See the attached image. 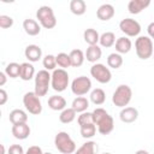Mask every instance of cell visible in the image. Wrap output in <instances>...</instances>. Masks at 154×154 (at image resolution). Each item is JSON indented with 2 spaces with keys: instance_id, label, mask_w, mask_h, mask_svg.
<instances>
[{
  "instance_id": "11",
  "label": "cell",
  "mask_w": 154,
  "mask_h": 154,
  "mask_svg": "<svg viewBox=\"0 0 154 154\" xmlns=\"http://www.w3.org/2000/svg\"><path fill=\"white\" fill-rule=\"evenodd\" d=\"M119 29L129 37H136L141 32V25L137 20L132 18H124L119 23Z\"/></svg>"
},
{
  "instance_id": "17",
  "label": "cell",
  "mask_w": 154,
  "mask_h": 154,
  "mask_svg": "<svg viewBox=\"0 0 154 154\" xmlns=\"http://www.w3.org/2000/svg\"><path fill=\"white\" fill-rule=\"evenodd\" d=\"M23 29H24V31H25L29 36H36V35H38L40 31H41V25H40L35 19L26 18V19H24V22H23Z\"/></svg>"
},
{
  "instance_id": "33",
  "label": "cell",
  "mask_w": 154,
  "mask_h": 154,
  "mask_svg": "<svg viewBox=\"0 0 154 154\" xmlns=\"http://www.w3.org/2000/svg\"><path fill=\"white\" fill-rule=\"evenodd\" d=\"M55 59H57V65L60 67V69H69L71 66V59H70V55L67 53H59L58 55H55Z\"/></svg>"
},
{
  "instance_id": "31",
  "label": "cell",
  "mask_w": 154,
  "mask_h": 154,
  "mask_svg": "<svg viewBox=\"0 0 154 154\" xmlns=\"http://www.w3.org/2000/svg\"><path fill=\"white\" fill-rule=\"evenodd\" d=\"M20 67H22V64H18V63H10L6 65L5 67V73L7 75V77L10 78H17L20 76Z\"/></svg>"
},
{
  "instance_id": "9",
  "label": "cell",
  "mask_w": 154,
  "mask_h": 154,
  "mask_svg": "<svg viewBox=\"0 0 154 154\" xmlns=\"http://www.w3.org/2000/svg\"><path fill=\"white\" fill-rule=\"evenodd\" d=\"M90 89H91V81L87 76L76 77L71 82V91L76 96H83L87 93H89Z\"/></svg>"
},
{
  "instance_id": "2",
  "label": "cell",
  "mask_w": 154,
  "mask_h": 154,
  "mask_svg": "<svg viewBox=\"0 0 154 154\" xmlns=\"http://www.w3.org/2000/svg\"><path fill=\"white\" fill-rule=\"evenodd\" d=\"M54 144H55V148L61 154H72V153L76 152V143H75V141L65 131H60V132H58L55 135Z\"/></svg>"
},
{
  "instance_id": "44",
  "label": "cell",
  "mask_w": 154,
  "mask_h": 154,
  "mask_svg": "<svg viewBox=\"0 0 154 154\" xmlns=\"http://www.w3.org/2000/svg\"><path fill=\"white\" fill-rule=\"evenodd\" d=\"M1 154H5V147H4V144H1Z\"/></svg>"
},
{
  "instance_id": "43",
  "label": "cell",
  "mask_w": 154,
  "mask_h": 154,
  "mask_svg": "<svg viewBox=\"0 0 154 154\" xmlns=\"http://www.w3.org/2000/svg\"><path fill=\"white\" fill-rule=\"evenodd\" d=\"M135 154H149V152H147L144 149H138L137 152H135Z\"/></svg>"
},
{
  "instance_id": "34",
  "label": "cell",
  "mask_w": 154,
  "mask_h": 154,
  "mask_svg": "<svg viewBox=\"0 0 154 154\" xmlns=\"http://www.w3.org/2000/svg\"><path fill=\"white\" fill-rule=\"evenodd\" d=\"M42 65L45 67V70L47 71H54L55 67H57V59H55V55L53 54H47L43 60H42Z\"/></svg>"
},
{
  "instance_id": "38",
  "label": "cell",
  "mask_w": 154,
  "mask_h": 154,
  "mask_svg": "<svg viewBox=\"0 0 154 154\" xmlns=\"http://www.w3.org/2000/svg\"><path fill=\"white\" fill-rule=\"evenodd\" d=\"M7 154H25V152L20 144H12L7 150Z\"/></svg>"
},
{
  "instance_id": "23",
  "label": "cell",
  "mask_w": 154,
  "mask_h": 154,
  "mask_svg": "<svg viewBox=\"0 0 154 154\" xmlns=\"http://www.w3.org/2000/svg\"><path fill=\"white\" fill-rule=\"evenodd\" d=\"M83 38H84V41H85L89 46H95V45H97V42L100 41V35H99V32H97L95 29L88 28V29H85L84 32H83Z\"/></svg>"
},
{
  "instance_id": "41",
  "label": "cell",
  "mask_w": 154,
  "mask_h": 154,
  "mask_svg": "<svg viewBox=\"0 0 154 154\" xmlns=\"http://www.w3.org/2000/svg\"><path fill=\"white\" fill-rule=\"evenodd\" d=\"M147 31L150 38H154V22H152L148 26H147Z\"/></svg>"
},
{
  "instance_id": "3",
  "label": "cell",
  "mask_w": 154,
  "mask_h": 154,
  "mask_svg": "<svg viewBox=\"0 0 154 154\" xmlns=\"http://www.w3.org/2000/svg\"><path fill=\"white\" fill-rule=\"evenodd\" d=\"M132 99V90L128 84H120L117 87L112 95V102L119 108H124Z\"/></svg>"
},
{
  "instance_id": "26",
  "label": "cell",
  "mask_w": 154,
  "mask_h": 154,
  "mask_svg": "<svg viewBox=\"0 0 154 154\" xmlns=\"http://www.w3.org/2000/svg\"><path fill=\"white\" fill-rule=\"evenodd\" d=\"M89 97H90V101H91L94 105L100 106V105H102V103L106 101V93H105L103 89H101V88H95V89L91 90Z\"/></svg>"
},
{
  "instance_id": "37",
  "label": "cell",
  "mask_w": 154,
  "mask_h": 154,
  "mask_svg": "<svg viewBox=\"0 0 154 154\" xmlns=\"http://www.w3.org/2000/svg\"><path fill=\"white\" fill-rule=\"evenodd\" d=\"M13 25V18L6 14H1L0 16V28L2 29H8Z\"/></svg>"
},
{
  "instance_id": "14",
  "label": "cell",
  "mask_w": 154,
  "mask_h": 154,
  "mask_svg": "<svg viewBox=\"0 0 154 154\" xmlns=\"http://www.w3.org/2000/svg\"><path fill=\"white\" fill-rule=\"evenodd\" d=\"M119 118L123 123H134L138 118V111L135 107H124L119 113Z\"/></svg>"
},
{
  "instance_id": "42",
  "label": "cell",
  "mask_w": 154,
  "mask_h": 154,
  "mask_svg": "<svg viewBox=\"0 0 154 154\" xmlns=\"http://www.w3.org/2000/svg\"><path fill=\"white\" fill-rule=\"evenodd\" d=\"M6 73H5V71H2V72H0V87H2V85H5V83H6Z\"/></svg>"
},
{
  "instance_id": "1",
  "label": "cell",
  "mask_w": 154,
  "mask_h": 154,
  "mask_svg": "<svg viewBox=\"0 0 154 154\" xmlns=\"http://www.w3.org/2000/svg\"><path fill=\"white\" fill-rule=\"evenodd\" d=\"M91 114H93V122L97 126V131L101 135L106 136L113 131V129H114L113 118H112V116L108 114V112L105 108L97 107L91 112Z\"/></svg>"
},
{
  "instance_id": "27",
  "label": "cell",
  "mask_w": 154,
  "mask_h": 154,
  "mask_svg": "<svg viewBox=\"0 0 154 154\" xmlns=\"http://www.w3.org/2000/svg\"><path fill=\"white\" fill-rule=\"evenodd\" d=\"M70 11L76 16H82L87 11V4L83 0H71L70 1Z\"/></svg>"
},
{
  "instance_id": "13",
  "label": "cell",
  "mask_w": 154,
  "mask_h": 154,
  "mask_svg": "<svg viewBox=\"0 0 154 154\" xmlns=\"http://www.w3.org/2000/svg\"><path fill=\"white\" fill-rule=\"evenodd\" d=\"M11 131H12V135H13L14 138H17V140H25L30 135V126L28 125V123L16 124V125H12Z\"/></svg>"
},
{
  "instance_id": "22",
  "label": "cell",
  "mask_w": 154,
  "mask_h": 154,
  "mask_svg": "<svg viewBox=\"0 0 154 154\" xmlns=\"http://www.w3.org/2000/svg\"><path fill=\"white\" fill-rule=\"evenodd\" d=\"M35 67L31 63H23L20 67V79L23 81H30L31 78H35Z\"/></svg>"
},
{
  "instance_id": "12",
  "label": "cell",
  "mask_w": 154,
  "mask_h": 154,
  "mask_svg": "<svg viewBox=\"0 0 154 154\" xmlns=\"http://www.w3.org/2000/svg\"><path fill=\"white\" fill-rule=\"evenodd\" d=\"M24 55L29 63H36L42 58V49L37 45H29L25 47Z\"/></svg>"
},
{
  "instance_id": "45",
  "label": "cell",
  "mask_w": 154,
  "mask_h": 154,
  "mask_svg": "<svg viewBox=\"0 0 154 154\" xmlns=\"http://www.w3.org/2000/svg\"><path fill=\"white\" fill-rule=\"evenodd\" d=\"M43 154H52V153H48V152H47V153H43Z\"/></svg>"
},
{
  "instance_id": "16",
  "label": "cell",
  "mask_w": 154,
  "mask_h": 154,
  "mask_svg": "<svg viewBox=\"0 0 154 154\" xmlns=\"http://www.w3.org/2000/svg\"><path fill=\"white\" fill-rule=\"evenodd\" d=\"M96 16L100 20L107 22L114 16V7L111 4H102L96 11Z\"/></svg>"
},
{
  "instance_id": "39",
  "label": "cell",
  "mask_w": 154,
  "mask_h": 154,
  "mask_svg": "<svg viewBox=\"0 0 154 154\" xmlns=\"http://www.w3.org/2000/svg\"><path fill=\"white\" fill-rule=\"evenodd\" d=\"M25 154H43V152H42L41 147H38V146H31V147H29L26 149Z\"/></svg>"
},
{
  "instance_id": "36",
  "label": "cell",
  "mask_w": 154,
  "mask_h": 154,
  "mask_svg": "<svg viewBox=\"0 0 154 154\" xmlns=\"http://www.w3.org/2000/svg\"><path fill=\"white\" fill-rule=\"evenodd\" d=\"M77 123H78L79 128L83 126V125L94 123L93 122V114H91V112H83V113H81L78 116V118H77Z\"/></svg>"
},
{
  "instance_id": "21",
  "label": "cell",
  "mask_w": 154,
  "mask_h": 154,
  "mask_svg": "<svg viewBox=\"0 0 154 154\" xmlns=\"http://www.w3.org/2000/svg\"><path fill=\"white\" fill-rule=\"evenodd\" d=\"M102 55V51L101 48L95 45V46H89L87 48V52H85V59L89 61V63H94L96 64V61L101 58Z\"/></svg>"
},
{
  "instance_id": "4",
  "label": "cell",
  "mask_w": 154,
  "mask_h": 154,
  "mask_svg": "<svg viewBox=\"0 0 154 154\" xmlns=\"http://www.w3.org/2000/svg\"><path fill=\"white\" fill-rule=\"evenodd\" d=\"M135 51L140 59L147 60L153 57V41L149 36H138L135 41Z\"/></svg>"
},
{
  "instance_id": "47",
  "label": "cell",
  "mask_w": 154,
  "mask_h": 154,
  "mask_svg": "<svg viewBox=\"0 0 154 154\" xmlns=\"http://www.w3.org/2000/svg\"><path fill=\"white\" fill-rule=\"evenodd\" d=\"M153 59H154V53H153Z\"/></svg>"
},
{
  "instance_id": "25",
  "label": "cell",
  "mask_w": 154,
  "mask_h": 154,
  "mask_svg": "<svg viewBox=\"0 0 154 154\" xmlns=\"http://www.w3.org/2000/svg\"><path fill=\"white\" fill-rule=\"evenodd\" d=\"M69 55L71 59V66H73V67H79L84 63L85 54L81 49H72Z\"/></svg>"
},
{
  "instance_id": "40",
  "label": "cell",
  "mask_w": 154,
  "mask_h": 154,
  "mask_svg": "<svg viewBox=\"0 0 154 154\" xmlns=\"http://www.w3.org/2000/svg\"><path fill=\"white\" fill-rule=\"evenodd\" d=\"M7 100H8V95H7L6 90L5 89H0V105L1 106L5 105L7 102Z\"/></svg>"
},
{
  "instance_id": "30",
  "label": "cell",
  "mask_w": 154,
  "mask_h": 154,
  "mask_svg": "<svg viewBox=\"0 0 154 154\" xmlns=\"http://www.w3.org/2000/svg\"><path fill=\"white\" fill-rule=\"evenodd\" d=\"M76 111L72 108V107H70V108H65L64 111H61L60 112V116H59V120H60V123H63V124H70V123H72L75 119H76Z\"/></svg>"
},
{
  "instance_id": "6",
  "label": "cell",
  "mask_w": 154,
  "mask_h": 154,
  "mask_svg": "<svg viewBox=\"0 0 154 154\" xmlns=\"http://www.w3.org/2000/svg\"><path fill=\"white\" fill-rule=\"evenodd\" d=\"M36 18L38 19L41 26H43L45 29H53L57 25V18L52 7L49 6L43 5L38 7V10L36 11Z\"/></svg>"
},
{
  "instance_id": "20",
  "label": "cell",
  "mask_w": 154,
  "mask_h": 154,
  "mask_svg": "<svg viewBox=\"0 0 154 154\" xmlns=\"http://www.w3.org/2000/svg\"><path fill=\"white\" fill-rule=\"evenodd\" d=\"M131 47H132V42L130 38L128 37H119L117 38L116 41V52L119 53V54H126L131 51Z\"/></svg>"
},
{
  "instance_id": "24",
  "label": "cell",
  "mask_w": 154,
  "mask_h": 154,
  "mask_svg": "<svg viewBox=\"0 0 154 154\" xmlns=\"http://www.w3.org/2000/svg\"><path fill=\"white\" fill-rule=\"evenodd\" d=\"M71 107L76 111V113H83L89 107V100L87 97H84V96H77L72 101Z\"/></svg>"
},
{
  "instance_id": "32",
  "label": "cell",
  "mask_w": 154,
  "mask_h": 154,
  "mask_svg": "<svg viewBox=\"0 0 154 154\" xmlns=\"http://www.w3.org/2000/svg\"><path fill=\"white\" fill-rule=\"evenodd\" d=\"M107 65L112 69H119L123 65V57L119 53H111L107 57Z\"/></svg>"
},
{
  "instance_id": "18",
  "label": "cell",
  "mask_w": 154,
  "mask_h": 154,
  "mask_svg": "<svg viewBox=\"0 0 154 154\" xmlns=\"http://www.w3.org/2000/svg\"><path fill=\"white\" fill-rule=\"evenodd\" d=\"M48 107L53 111H64L66 108V100L61 95H53L48 99Z\"/></svg>"
},
{
  "instance_id": "28",
  "label": "cell",
  "mask_w": 154,
  "mask_h": 154,
  "mask_svg": "<svg viewBox=\"0 0 154 154\" xmlns=\"http://www.w3.org/2000/svg\"><path fill=\"white\" fill-rule=\"evenodd\" d=\"M96 153H97V144L94 141H87L75 152V154H96Z\"/></svg>"
},
{
  "instance_id": "35",
  "label": "cell",
  "mask_w": 154,
  "mask_h": 154,
  "mask_svg": "<svg viewBox=\"0 0 154 154\" xmlns=\"http://www.w3.org/2000/svg\"><path fill=\"white\" fill-rule=\"evenodd\" d=\"M96 134V125L94 123L81 126V136L83 138H91Z\"/></svg>"
},
{
  "instance_id": "15",
  "label": "cell",
  "mask_w": 154,
  "mask_h": 154,
  "mask_svg": "<svg viewBox=\"0 0 154 154\" xmlns=\"http://www.w3.org/2000/svg\"><path fill=\"white\" fill-rule=\"evenodd\" d=\"M150 5V0H130L128 10L131 14H138Z\"/></svg>"
},
{
  "instance_id": "10",
  "label": "cell",
  "mask_w": 154,
  "mask_h": 154,
  "mask_svg": "<svg viewBox=\"0 0 154 154\" xmlns=\"http://www.w3.org/2000/svg\"><path fill=\"white\" fill-rule=\"evenodd\" d=\"M90 75L95 81H97L101 84L108 83L112 78L111 70L108 67H106V65L100 64V63H96L90 67Z\"/></svg>"
},
{
  "instance_id": "46",
  "label": "cell",
  "mask_w": 154,
  "mask_h": 154,
  "mask_svg": "<svg viewBox=\"0 0 154 154\" xmlns=\"http://www.w3.org/2000/svg\"><path fill=\"white\" fill-rule=\"evenodd\" d=\"M102 154H112V153H102Z\"/></svg>"
},
{
  "instance_id": "5",
  "label": "cell",
  "mask_w": 154,
  "mask_h": 154,
  "mask_svg": "<svg viewBox=\"0 0 154 154\" xmlns=\"http://www.w3.org/2000/svg\"><path fill=\"white\" fill-rule=\"evenodd\" d=\"M51 77L52 75L47 70H40L35 76V94L41 97L48 93L51 87Z\"/></svg>"
},
{
  "instance_id": "29",
  "label": "cell",
  "mask_w": 154,
  "mask_h": 154,
  "mask_svg": "<svg viewBox=\"0 0 154 154\" xmlns=\"http://www.w3.org/2000/svg\"><path fill=\"white\" fill-rule=\"evenodd\" d=\"M116 35H114V32H112V31H106V32H103V34H101L100 35V45L102 46V47H105V48H109V47H112L113 45H116Z\"/></svg>"
},
{
  "instance_id": "19",
  "label": "cell",
  "mask_w": 154,
  "mask_h": 154,
  "mask_svg": "<svg viewBox=\"0 0 154 154\" xmlns=\"http://www.w3.org/2000/svg\"><path fill=\"white\" fill-rule=\"evenodd\" d=\"M8 119L12 123V125L23 124V123H26L28 122V114H26L25 111L19 109V108H16V109H13V111L10 112Z\"/></svg>"
},
{
  "instance_id": "8",
  "label": "cell",
  "mask_w": 154,
  "mask_h": 154,
  "mask_svg": "<svg viewBox=\"0 0 154 154\" xmlns=\"http://www.w3.org/2000/svg\"><path fill=\"white\" fill-rule=\"evenodd\" d=\"M23 105L25 107V109L34 114V116H38L42 112V103L40 97L35 94V91H28L24 94L23 96Z\"/></svg>"
},
{
  "instance_id": "7",
  "label": "cell",
  "mask_w": 154,
  "mask_h": 154,
  "mask_svg": "<svg viewBox=\"0 0 154 154\" xmlns=\"http://www.w3.org/2000/svg\"><path fill=\"white\" fill-rule=\"evenodd\" d=\"M69 85V73L64 69H55L52 72L51 77V87L53 90L61 93L64 91Z\"/></svg>"
}]
</instances>
